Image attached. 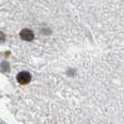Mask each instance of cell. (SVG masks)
<instances>
[{
    "label": "cell",
    "mask_w": 124,
    "mask_h": 124,
    "mask_svg": "<svg viewBox=\"0 0 124 124\" xmlns=\"http://www.w3.org/2000/svg\"><path fill=\"white\" fill-rule=\"evenodd\" d=\"M16 79L17 82H19L20 84H23V85H25V84H28L31 81V74L28 72H20L19 74H17L16 76Z\"/></svg>",
    "instance_id": "obj_1"
},
{
    "label": "cell",
    "mask_w": 124,
    "mask_h": 124,
    "mask_svg": "<svg viewBox=\"0 0 124 124\" xmlns=\"http://www.w3.org/2000/svg\"><path fill=\"white\" fill-rule=\"evenodd\" d=\"M20 36H21L22 39H24V40H32L33 38H34V33L32 32L31 30H27V28H25V30L21 31V33H20Z\"/></svg>",
    "instance_id": "obj_2"
}]
</instances>
